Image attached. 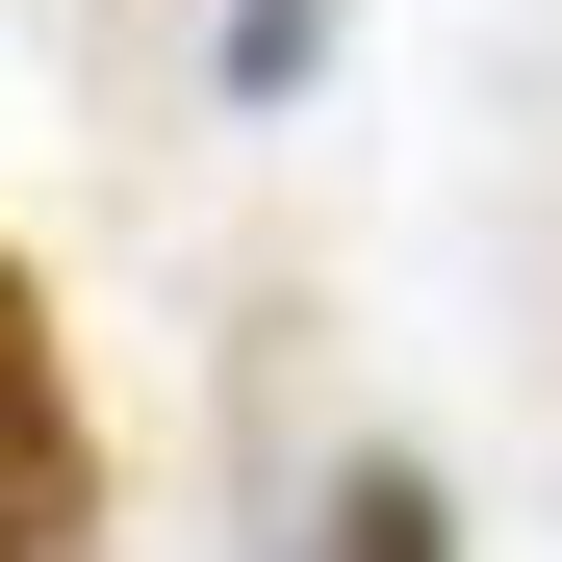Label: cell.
I'll return each mask as SVG.
<instances>
[{
	"mask_svg": "<svg viewBox=\"0 0 562 562\" xmlns=\"http://www.w3.org/2000/svg\"><path fill=\"white\" fill-rule=\"evenodd\" d=\"M103 537V460H77V358L26 307V256H0V562H77Z\"/></svg>",
	"mask_w": 562,
	"mask_h": 562,
	"instance_id": "cell-1",
	"label": "cell"
},
{
	"mask_svg": "<svg viewBox=\"0 0 562 562\" xmlns=\"http://www.w3.org/2000/svg\"><path fill=\"white\" fill-rule=\"evenodd\" d=\"M307 562H460V512H435V460H358V486L307 512Z\"/></svg>",
	"mask_w": 562,
	"mask_h": 562,
	"instance_id": "cell-2",
	"label": "cell"
}]
</instances>
